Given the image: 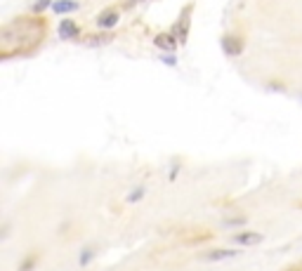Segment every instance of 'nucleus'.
<instances>
[{"label":"nucleus","mask_w":302,"mask_h":271,"mask_svg":"<svg viewBox=\"0 0 302 271\" xmlns=\"http://www.w3.org/2000/svg\"><path fill=\"white\" fill-rule=\"evenodd\" d=\"M47 2H50V0H40V2H36V5H33V12H40L43 7H47Z\"/></svg>","instance_id":"9"},{"label":"nucleus","mask_w":302,"mask_h":271,"mask_svg":"<svg viewBox=\"0 0 302 271\" xmlns=\"http://www.w3.org/2000/svg\"><path fill=\"white\" fill-rule=\"evenodd\" d=\"M90 257H92V255H90V250H85V253H83V257H80V264H88Z\"/></svg>","instance_id":"10"},{"label":"nucleus","mask_w":302,"mask_h":271,"mask_svg":"<svg viewBox=\"0 0 302 271\" xmlns=\"http://www.w3.org/2000/svg\"><path fill=\"white\" fill-rule=\"evenodd\" d=\"M116 21H118V12H116V9H107V14H102V17L97 19L99 28H114Z\"/></svg>","instance_id":"4"},{"label":"nucleus","mask_w":302,"mask_h":271,"mask_svg":"<svg viewBox=\"0 0 302 271\" xmlns=\"http://www.w3.org/2000/svg\"><path fill=\"white\" fill-rule=\"evenodd\" d=\"M153 43H156V47H160V50H170V52L177 47V40H175L172 33H158V36L153 38Z\"/></svg>","instance_id":"1"},{"label":"nucleus","mask_w":302,"mask_h":271,"mask_svg":"<svg viewBox=\"0 0 302 271\" xmlns=\"http://www.w3.org/2000/svg\"><path fill=\"white\" fill-rule=\"evenodd\" d=\"M144 196V189H137V191H133L130 196H128V203H137V200Z\"/></svg>","instance_id":"8"},{"label":"nucleus","mask_w":302,"mask_h":271,"mask_svg":"<svg viewBox=\"0 0 302 271\" xmlns=\"http://www.w3.org/2000/svg\"><path fill=\"white\" fill-rule=\"evenodd\" d=\"M78 7L73 0H54L52 2V12H57V14H66V12H73V9Z\"/></svg>","instance_id":"3"},{"label":"nucleus","mask_w":302,"mask_h":271,"mask_svg":"<svg viewBox=\"0 0 302 271\" xmlns=\"http://www.w3.org/2000/svg\"><path fill=\"white\" fill-rule=\"evenodd\" d=\"M227 257H236V250H217V253H210L208 260L210 262H217V260H227Z\"/></svg>","instance_id":"7"},{"label":"nucleus","mask_w":302,"mask_h":271,"mask_svg":"<svg viewBox=\"0 0 302 271\" xmlns=\"http://www.w3.org/2000/svg\"><path fill=\"white\" fill-rule=\"evenodd\" d=\"M59 36H62L64 40H69V38L78 36V26H76V21H71V19H64L62 24H59Z\"/></svg>","instance_id":"2"},{"label":"nucleus","mask_w":302,"mask_h":271,"mask_svg":"<svg viewBox=\"0 0 302 271\" xmlns=\"http://www.w3.org/2000/svg\"><path fill=\"white\" fill-rule=\"evenodd\" d=\"M234 241H236L239 245H258V243H262V236L250 231V234H239Z\"/></svg>","instance_id":"6"},{"label":"nucleus","mask_w":302,"mask_h":271,"mask_svg":"<svg viewBox=\"0 0 302 271\" xmlns=\"http://www.w3.org/2000/svg\"><path fill=\"white\" fill-rule=\"evenodd\" d=\"M222 47H224V52H229V54H239V52H241V47H243V43H241L239 38L227 36V38L222 40Z\"/></svg>","instance_id":"5"}]
</instances>
